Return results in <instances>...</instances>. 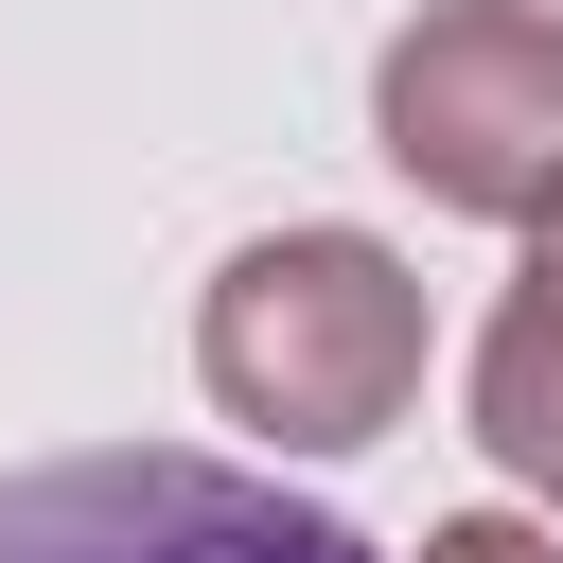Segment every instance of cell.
Instances as JSON below:
<instances>
[{
    "label": "cell",
    "instance_id": "6da1fadb",
    "mask_svg": "<svg viewBox=\"0 0 563 563\" xmlns=\"http://www.w3.org/2000/svg\"><path fill=\"white\" fill-rule=\"evenodd\" d=\"M422 352H440V299L387 229H264L211 264L194 299V387L264 440V457H352L422 405Z\"/></svg>",
    "mask_w": 563,
    "mask_h": 563
},
{
    "label": "cell",
    "instance_id": "7a4b0ae2",
    "mask_svg": "<svg viewBox=\"0 0 563 563\" xmlns=\"http://www.w3.org/2000/svg\"><path fill=\"white\" fill-rule=\"evenodd\" d=\"M369 141L422 211L528 229L563 194V18L545 0H422L369 53Z\"/></svg>",
    "mask_w": 563,
    "mask_h": 563
},
{
    "label": "cell",
    "instance_id": "3957f363",
    "mask_svg": "<svg viewBox=\"0 0 563 563\" xmlns=\"http://www.w3.org/2000/svg\"><path fill=\"white\" fill-rule=\"evenodd\" d=\"M0 563H387L369 528H334L317 493L194 457V440H88L0 475Z\"/></svg>",
    "mask_w": 563,
    "mask_h": 563
},
{
    "label": "cell",
    "instance_id": "277c9868",
    "mask_svg": "<svg viewBox=\"0 0 563 563\" xmlns=\"http://www.w3.org/2000/svg\"><path fill=\"white\" fill-rule=\"evenodd\" d=\"M475 440L493 475H563V194L528 211V264H510V317L475 334Z\"/></svg>",
    "mask_w": 563,
    "mask_h": 563
},
{
    "label": "cell",
    "instance_id": "5b68a950",
    "mask_svg": "<svg viewBox=\"0 0 563 563\" xmlns=\"http://www.w3.org/2000/svg\"><path fill=\"white\" fill-rule=\"evenodd\" d=\"M422 563H563V545H545V528H510V510H440V528H422Z\"/></svg>",
    "mask_w": 563,
    "mask_h": 563
},
{
    "label": "cell",
    "instance_id": "8992f818",
    "mask_svg": "<svg viewBox=\"0 0 563 563\" xmlns=\"http://www.w3.org/2000/svg\"><path fill=\"white\" fill-rule=\"evenodd\" d=\"M545 493H563V475H545Z\"/></svg>",
    "mask_w": 563,
    "mask_h": 563
}]
</instances>
